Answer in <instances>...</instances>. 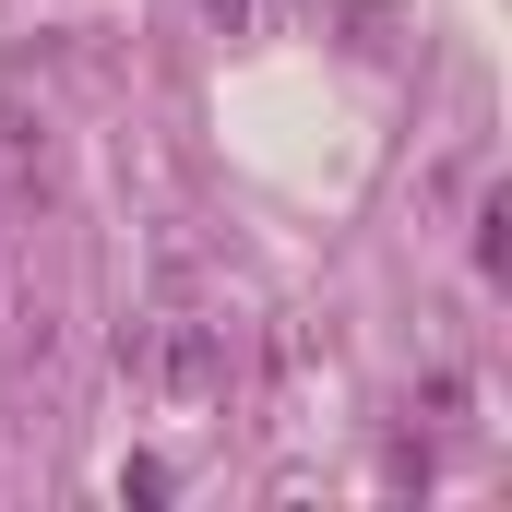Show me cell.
I'll list each match as a JSON object with an SVG mask.
<instances>
[{
  "label": "cell",
  "mask_w": 512,
  "mask_h": 512,
  "mask_svg": "<svg viewBox=\"0 0 512 512\" xmlns=\"http://www.w3.org/2000/svg\"><path fill=\"white\" fill-rule=\"evenodd\" d=\"M120 370H143V382L167 393H215V322H191V310H167V322H120Z\"/></svg>",
  "instance_id": "obj_1"
},
{
  "label": "cell",
  "mask_w": 512,
  "mask_h": 512,
  "mask_svg": "<svg viewBox=\"0 0 512 512\" xmlns=\"http://www.w3.org/2000/svg\"><path fill=\"white\" fill-rule=\"evenodd\" d=\"M0 191H48V120L0 108Z\"/></svg>",
  "instance_id": "obj_2"
},
{
  "label": "cell",
  "mask_w": 512,
  "mask_h": 512,
  "mask_svg": "<svg viewBox=\"0 0 512 512\" xmlns=\"http://www.w3.org/2000/svg\"><path fill=\"white\" fill-rule=\"evenodd\" d=\"M477 274H489V286L512 274V191H489V203H477Z\"/></svg>",
  "instance_id": "obj_3"
},
{
  "label": "cell",
  "mask_w": 512,
  "mask_h": 512,
  "mask_svg": "<svg viewBox=\"0 0 512 512\" xmlns=\"http://www.w3.org/2000/svg\"><path fill=\"white\" fill-rule=\"evenodd\" d=\"M203 12H215V24H239V12H251V0H203Z\"/></svg>",
  "instance_id": "obj_4"
}]
</instances>
